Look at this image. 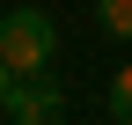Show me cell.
Here are the masks:
<instances>
[{
	"instance_id": "277c9868",
	"label": "cell",
	"mask_w": 132,
	"mask_h": 125,
	"mask_svg": "<svg viewBox=\"0 0 132 125\" xmlns=\"http://www.w3.org/2000/svg\"><path fill=\"white\" fill-rule=\"evenodd\" d=\"M110 118L132 125V66H125V74H110Z\"/></svg>"
},
{
	"instance_id": "6da1fadb",
	"label": "cell",
	"mask_w": 132,
	"mask_h": 125,
	"mask_svg": "<svg viewBox=\"0 0 132 125\" xmlns=\"http://www.w3.org/2000/svg\"><path fill=\"white\" fill-rule=\"evenodd\" d=\"M59 52V22L44 7H7L0 15V59H7V74H44Z\"/></svg>"
},
{
	"instance_id": "7a4b0ae2",
	"label": "cell",
	"mask_w": 132,
	"mask_h": 125,
	"mask_svg": "<svg viewBox=\"0 0 132 125\" xmlns=\"http://www.w3.org/2000/svg\"><path fill=\"white\" fill-rule=\"evenodd\" d=\"M7 118H15V125H59V118H66V88L52 81V66H44V74H15Z\"/></svg>"
},
{
	"instance_id": "5b68a950",
	"label": "cell",
	"mask_w": 132,
	"mask_h": 125,
	"mask_svg": "<svg viewBox=\"0 0 132 125\" xmlns=\"http://www.w3.org/2000/svg\"><path fill=\"white\" fill-rule=\"evenodd\" d=\"M7 88H15V74H7V59H0V111H7Z\"/></svg>"
},
{
	"instance_id": "3957f363",
	"label": "cell",
	"mask_w": 132,
	"mask_h": 125,
	"mask_svg": "<svg viewBox=\"0 0 132 125\" xmlns=\"http://www.w3.org/2000/svg\"><path fill=\"white\" fill-rule=\"evenodd\" d=\"M95 15H103L110 37H132V0H95Z\"/></svg>"
}]
</instances>
